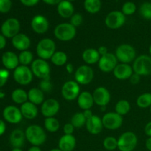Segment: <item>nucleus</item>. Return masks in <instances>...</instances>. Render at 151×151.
Instances as JSON below:
<instances>
[{"instance_id":"nucleus-16","label":"nucleus","mask_w":151,"mask_h":151,"mask_svg":"<svg viewBox=\"0 0 151 151\" xmlns=\"http://www.w3.org/2000/svg\"><path fill=\"white\" fill-rule=\"evenodd\" d=\"M92 95L94 103L100 107H106L111 100V94L106 87H97Z\"/></svg>"},{"instance_id":"nucleus-17","label":"nucleus","mask_w":151,"mask_h":151,"mask_svg":"<svg viewBox=\"0 0 151 151\" xmlns=\"http://www.w3.org/2000/svg\"><path fill=\"white\" fill-rule=\"evenodd\" d=\"M49 22L45 16L42 15H36L31 21V28L37 34H44L49 29Z\"/></svg>"},{"instance_id":"nucleus-1","label":"nucleus","mask_w":151,"mask_h":151,"mask_svg":"<svg viewBox=\"0 0 151 151\" xmlns=\"http://www.w3.org/2000/svg\"><path fill=\"white\" fill-rule=\"evenodd\" d=\"M27 140L32 146L42 145L47 140V134L42 127L38 125H32L27 127L25 131Z\"/></svg>"},{"instance_id":"nucleus-31","label":"nucleus","mask_w":151,"mask_h":151,"mask_svg":"<svg viewBox=\"0 0 151 151\" xmlns=\"http://www.w3.org/2000/svg\"><path fill=\"white\" fill-rule=\"evenodd\" d=\"M84 8L88 13H91V14L98 13L101 8V1L100 0H85Z\"/></svg>"},{"instance_id":"nucleus-36","label":"nucleus","mask_w":151,"mask_h":151,"mask_svg":"<svg viewBox=\"0 0 151 151\" xmlns=\"http://www.w3.org/2000/svg\"><path fill=\"white\" fill-rule=\"evenodd\" d=\"M86 118L84 116L83 112H78L72 116L71 119V123L76 128H79L83 127L86 123Z\"/></svg>"},{"instance_id":"nucleus-4","label":"nucleus","mask_w":151,"mask_h":151,"mask_svg":"<svg viewBox=\"0 0 151 151\" xmlns=\"http://www.w3.org/2000/svg\"><path fill=\"white\" fill-rule=\"evenodd\" d=\"M133 70L134 73L140 76H147L151 75V56L142 55L136 58L133 63Z\"/></svg>"},{"instance_id":"nucleus-22","label":"nucleus","mask_w":151,"mask_h":151,"mask_svg":"<svg viewBox=\"0 0 151 151\" xmlns=\"http://www.w3.org/2000/svg\"><path fill=\"white\" fill-rule=\"evenodd\" d=\"M77 99L78 106L83 111L91 109L94 103L92 94H91L89 91H82Z\"/></svg>"},{"instance_id":"nucleus-46","label":"nucleus","mask_w":151,"mask_h":151,"mask_svg":"<svg viewBox=\"0 0 151 151\" xmlns=\"http://www.w3.org/2000/svg\"><path fill=\"white\" fill-rule=\"evenodd\" d=\"M20 1L27 7H32L38 4L39 0H20Z\"/></svg>"},{"instance_id":"nucleus-52","label":"nucleus","mask_w":151,"mask_h":151,"mask_svg":"<svg viewBox=\"0 0 151 151\" xmlns=\"http://www.w3.org/2000/svg\"><path fill=\"white\" fill-rule=\"evenodd\" d=\"M5 129H6L5 123H4L1 119H0V136H1L3 134H4V131H5Z\"/></svg>"},{"instance_id":"nucleus-38","label":"nucleus","mask_w":151,"mask_h":151,"mask_svg":"<svg viewBox=\"0 0 151 151\" xmlns=\"http://www.w3.org/2000/svg\"><path fill=\"white\" fill-rule=\"evenodd\" d=\"M103 147L107 150H114L117 148V139L113 137H108L103 140Z\"/></svg>"},{"instance_id":"nucleus-3","label":"nucleus","mask_w":151,"mask_h":151,"mask_svg":"<svg viewBox=\"0 0 151 151\" xmlns=\"http://www.w3.org/2000/svg\"><path fill=\"white\" fill-rule=\"evenodd\" d=\"M115 55L122 63L129 64L137 58V52L133 46L128 44H120L115 50Z\"/></svg>"},{"instance_id":"nucleus-27","label":"nucleus","mask_w":151,"mask_h":151,"mask_svg":"<svg viewBox=\"0 0 151 151\" xmlns=\"http://www.w3.org/2000/svg\"><path fill=\"white\" fill-rule=\"evenodd\" d=\"M25 139V133L20 129H16L10 134V144L14 148H21L24 144Z\"/></svg>"},{"instance_id":"nucleus-59","label":"nucleus","mask_w":151,"mask_h":151,"mask_svg":"<svg viewBox=\"0 0 151 151\" xmlns=\"http://www.w3.org/2000/svg\"><path fill=\"white\" fill-rule=\"evenodd\" d=\"M149 52H150V54L151 55V45L150 46V47H149Z\"/></svg>"},{"instance_id":"nucleus-34","label":"nucleus","mask_w":151,"mask_h":151,"mask_svg":"<svg viewBox=\"0 0 151 151\" xmlns=\"http://www.w3.org/2000/svg\"><path fill=\"white\" fill-rule=\"evenodd\" d=\"M131 110V104L126 100H120L115 105V112L120 116H124L129 113Z\"/></svg>"},{"instance_id":"nucleus-55","label":"nucleus","mask_w":151,"mask_h":151,"mask_svg":"<svg viewBox=\"0 0 151 151\" xmlns=\"http://www.w3.org/2000/svg\"><path fill=\"white\" fill-rule=\"evenodd\" d=\"M145 146L146 148H147V150L151 151V137H149V138L146 140Z\"/></svg>"},{"instance_id":"nucleus-39","label":"nucleus","mask_w":151,"mask_h":151,"mask_svg":"<svg viewBox=\"0 0 151 151\" xmlns=\"http://www.w3.org/2000/svg\"><path fill=\"white\" fill-rule=\"evenodd\" d=\"M139 13L144 19L150 20L151 19V3L145 2L140 6Z\"/></svg>"},{"instance_id":"nucleus-49","label":"nucleus","mask_w":151,"mask_h":151,"mask_svg":"<svg viewBox=\"0 0 151 151\" xmlns=\"http://www.w3.org/2000/svg\"><path fill=\"white\" fill-rule=\"evenodd\" d=\"M145 134L147 137H151V121L145 125Z\"/></svg>"},{"instance_id":"nucleus-19","label":"nucleus","mask_w":151,"mask_h":151,"mask_svg":"<svg viewBox=\"0 0 151 151\" xmlns=\"http://www.w3.org/2000/svg\"><path fill=\"white\" fill-rule=\"evenodd\" d=\"M113 74L115 78L118 80L130 79L131 75L134 74L132 66L128 63H118L114 69Z\"/></svg>"},{"instance_id":"nucleus-47","label":"nucleus","mask_w":151,"mask_h":151,"mask_svg":"<svg viewBox=\"0 0 151 151\" xmlns=\"http://www.w3.org/2000/svg\"><path fill=\"white\" fill-rule=\"evenodd\" d=\"M140 79H141V76L134 72V74L131 75V77L130 78L129 80H130V81H131V83L135 85V84H138L139 83Z\"/></svg>"},{"instance_id":"nucleus-14","label":"nucleus","mask_w":151,"mask_h":151,"mask_svg":"<svg viewBox=\"0 0 151 151\" xmlns=\"http://www.w3.org/2000/svg\"><path fill=\"white\" fill-rule=\"evenodd\" d=\"M19 30H20V23L19 20L15 18L7 19L2 24L1 27L2 35L7 38H13L19 33Z\"/></svg>"},{"instance_id":"nucleus-10","label":"nucleus","mask_w":151,"mask_h":151,"mask_svg":"<svg viewBox=\"0 0 151 151\" xmlns=\"http://www.w3.org/2000/svg\"><path fill=\"white\" fill-rule=\"evenodd\" d=\"M81 94L80 84L75 81H66L61 88V94L67 101H73Z\"/></svg>"},{"instance_id":"nucleus-20","label":"nucleus","mask_w":151,"mask_h":151,"mask_svg":"<svg viewBox=\"0 0 151 151\" xmlns=\"http://www.w3.org/2000/svg\"><path fill=\"white\" fill-rule=\"evenodd\" d=\"M86 127L89 134L92 135H97L100 134L104 128L101 118L97 115H93L91 118L87 119Z\"/></svg>"},{"instance_id":"nucleus-44","label":"nucleus","mask_w":151,"mask_h":151,"mask_svg":"<svg viewBox=\"0 0 151 151\" xmlns=\"http://www.w3.org/2000/svg\"><path fill=\"white\" fill-rule=\"evenodd\" d=\"M9 78V72L6 69H0V87H2Z\"/></svg>"},{"instance_id":"nucleus-23","label":"nucleus","mask_w":151,"mask_h":151,"mask_svg":"<svg viewBox=\"0 0 151 151\" xmlns=\"http://www.w3.org/2000/svg\"><path fill=\"white\" fill-rule=\"evenodd\" d=\"M3 65L7 69H16L19 66V56L13 52H6L1 57Z\"/></svg>"},{"instance_id":"nucleus-28","label":"nucleus","mask_w":151,"mask_h":151,"mask_svg":"<svg viewBox=\"0 0 151 151\" xmlns=\"http://www.w3.org/2000/svg\"><path fill=\"white\" fill-rule=\"evenodd\" d=\"M100 55L96 49L88 48L83 51L82 54V58L86 64L91 65L98 63L100 58Z\"/></svg>"},{"instance_id":"nucleus-15","label":"nucleus","mask_w":151,"mask_h":151,"mask_svg":"<svg viewBox=\"0 0 151 151\" xmlns=\"http://www.w3.org/2000/svg\"><path fill=\"white\" fill-rule=\"evenodd\" d=\"M60 110V103L54 98H50L44 100L41 104V112L44 116L54 117Z\"/></svg>"},{"instance_id":"nucleus-12","label":"nucleus","mask_w":151,"mask_h":151,"mask_svg":"<svg viewBox=\"0 0 151 151\" xmlns=\"http://www.w3.org/2000/svg\"><path fill=\"white\" fill-rule=\"evenodd\" d=\"M102 121L104 128L114 131L122 126L123 118L116 112H109L103 116Z\"/></svg>"},{"instance_id":"nucleus-5","label":"nucleus","mask_w":151,"mask_h":151,"mask_svg":"<svg viewBox=\"0 0 151 151\" xmlns=\"http://www.w3.org/2000/svg\"><path fill=\"white\" fill-rule=\"evenodd\" d=\"M76 33V27L70 23L59 24L54 29V35L55 38L61 41H71L75 38Z\"/></svg>"},{"instance_id":"nucleus-21","label":"nucleus","mask_w":151,"mask_h":151,"mask_svg":"<svg viewBox=\"0 0 151 151\" xmlns=\"http://www.w3.org/2000/svg\"><path fill=\"white\" fill-rule=\"evenodd\" d=\"M12 44L16 50L19 51L28 50L31 44L29 37L24 33H19L12 38Z\"/></svg>"},{"instance_id":"nucleus-41","label":"nucleus","mask_w":151,"mask_h":151,"mask_svg":"<svg viewBox=\"0 0 151 151\" xmlns=\"http://www.w3.org/2000/svg\"><path fill=\"white\" fill-rule=\"evenodd\" d=\"M39 88L43 92H50L52 89V84L50 81V78L41 80L39 84Z\"/></svg>"},{"instance_id":"nucleus-54","label":"nucleus","mask_w":151,"mask_h":151,"mask_svg":"<svg viewBox=\"0 0 151 151\" xmlns=\"http://www.w3.org/2000/svg\"><path fill=\"white\" fill-rule=\"evenodd\" d=\"M66 69L69 74H72L74 71V66L72 63H66Z\"/></svg>"},{"instance_id":"nucleus-60","label":"nucleus","mask_w":151,"mask_h":151,"mask_svg":"<svg viewBox=\"0 0 151 151\" xmlns=\"http://www.w3.org/2000/svg\"><path fill=\"white\" fill-rule=\"evenodd\" d=\"M66 1H75V0H66Z\"/></svg>"},{"instance_id":"nucleus-37","label":"nucleus","mask_w":151,"mask_h":151,"mask_svg":"<svg viewBox=\"0 0 151 151\" xmlns=\"http://www.w3.org/2000/svg\"><path fill=\"white\" fill-rule=\"evenodd\" d=\"M19 63L22 66H27L29 64H32L33 62V54L29 50H25V51L21 52L19 55Z\"/></svg>"},{"instance_id":"nucleus-42","label":"nucleus","mask_w":151,"mask_h":151,"mask_svg":"<svg viewBox=\"0 0 151 151\" xmlns=\"http://www.w3.org/2000/svg\"><path fill=\"white\" fill-rule=\"evenodd\" d=\"M11 7V0H0V13H7L10 11Z\"/></svg>"},{"instance_id":"nucleus-30","label":"nucleus","mask_w":151,"mask_h":151,"mask_svg":"<svg viewBox=\"0 0 151 151\" xmlns=\"http://www.w3.org/2000/svg\"><path fill=\"white\" fill-rule=\"evenodd\" d=\"M12 100L17 104H23L28 100V94L22 88L15 89L11 94Z\"/></svg>"},{"instance_id":"nucleus-43","label":"nucleus","mask_w":151,"mask_h":151,"mask_svg":"<svg viewBox=\"0 0 151 151\" xmlns=\"http://www.w3.org/2000/svg\"><path fill=\"white\" fill-rule=\"evenodd\" d=\"M83 23V16L80 13H75L70 18V24L75 27L81 26Z\"/></svg>"},{"instance_id":"nucleus-9","label":"nucleus","mask_w":151,"mask_h":151,"mask_svg":"<svg viewBox=\"0 0 151 151\" xmlns=\"http://www.w3.org/2000/svg\"><path fill=\"white\" fill-rule=\"evenodd\" d=\"M94 71L88 65H82L77 69L75 73V81L81 85H88L94 79Z\"/></svg>"},{"instance_id":"nucleus-50","label":"nucleus","mask_w":151,"mask_h":151,"mask_svg":"<svg viewBox=\"0 0 151 151\" xmlns=\"http://www.w3.org/2000/svg\"><path fill=\"white\" fill-rule=\"evenodd\" d=\"M44 3L50 5H55V4H58L62 0H42Z\"/></svg>"},{"instance_id":"nucleus-29","label":"nucleus","mask_w":151,"mask_h":151,"mask_svg":"<svg viewBox=\"0 0 151 151\" xmlns=\"http://www.w3.org/2000/svg\"><path fill=\"white\" fill-rule=\"evenodd\" d=\"M28 100L35 106L41 105L44 102V94L39 88H32L27 92Z\"/></svg>"},{"instance_id":"nucleus-18","label":"nucleus","mask_w":151,"mask_h":151,"mask_svg":"<svg viewBox=\"0 0 151 151\" xmlns=\"http://www.w3.org/2000/svg\"><path fill=\"white\" fill-rule=\"evenodd\" d=\"M3 116L6 121L12 124L19 123L23 117L20 109L13 106H9L4 109Z\"/></svg>"},{"instance_id":"nucleus-51","label":"nucleus","mask_w":151,"mask_h":151,"mask_svg":"<svg viewBox=\"0 0 151 151\" xmlns=\"http://www.w3.org/2000/svg\"><path fill=\"white\" fill-rule=\"evenodd\" d=\"M6 45V39L5 37L3 35H0V50L4 48Z\"/></svg>"},{"instance_id":"nucleus-40","label":"nucleus","mask_w":151,"mask_h":151,"mask_svg":"<svg viewBox=\"0 0 151 151\" xmlns=\"http://www.w3.org/2000/svg\"><path fill=\"white\" fill-rule=\"evenodd\" d=\"M137 6L132 1H127L122 5V12L125 16H131L135 13Z\"/></svg>"},{"instance_id":"nucleus-45","label":"nucleus","mask_w":151,"mask_h":151,"mask_svg":"<svg viewBox=\"0 0 151 151\" xmlns=\"http://www.w3.org/2000/svg\"><path fill=\"white\" fill-rule=\"evenodd\" d=\"M75 128L71 122L66 123L63 126V133H64V134H67V135H72L74 131H75Z\"/></svg>"},{"instance_id":"nucleus-56","label":"nucleus","mask_w":151,"mask_h":151,"mask_svg":"<svg viewBox=\"0 0 151 151\" xmlns=\"http://www.w3.org/2000/svg\"><path fill=\"white\" fill-rule=\"evenodd\" d=\"M27 151H41V150L38 146H32Z\"/></svg>"},{"instance_id":"nucleus-2","label":"nucleus","mask_w":151,"mask_h":151,"mask_svg":"<svg viewBox=\"0 0 151 151\" xmlns=\"http://www.w3.org/2000/svg\"><path fill=\"white\" fill-rule=\"evenodd\" d=\"M56 52V44L52 39L50 38H42L38 41L36 46V53L39 58L44 60L51 59Z\"/></svg>"},{"instance_id":"nucleus-6","label":"nucleus","mask_w":151,"mask_h":151,"mask_svg":"<svg viewBox=\"0 0 151 151\" xmlns=\"http://www.w3.org/2000/svg\"><path fill=\"white\" fill-rule=\"evenodd\" d=\"M117 142V148L120 151H133L137 147L138 139L134 132L127 131L119 137Z\"/></svg>"},{"instance_id":"nucleus-25","label":"nucleus","mask_w":151,"mask_h":151,"mask_svg":"<svg viewBox=\"0 0 151 151\" xmlns=\"http://www.w3.org/2000/svg\"><path fill=\"white\" fill-rule=\"evenodd\" d=\"M20 110L23 117L27 119H33L38 116V110L37 106L29 101L23 103L21 106Z\"/></svg>"},{"instance_id":"nucleus-35","label":"nucleus","mask_w":151,"mask_h":151,"mask_svg":"<svg viewBox=\"0 0 151 151\" xmlns=\"http://www.w3.org/2000/svg\"><path fill=\"white\" fill-rule=\"evenodd\" d=\"M137 105L141 109H147L151 106V93H144L138 97Z\"/></svg>"},{"instance_id":"nucleus-53","label":"nucleus","mask_w":151,"mask_h":151,"mask_svg":"<svg viewBox=\"0 0 151 151\" xmlns=\"http://www.w3.org/2000/svg\"><path fill=\"white\" fill-rule=\"evenodd\" d=\"M83 113L84 116H85V117L86 118V119H89V118H91V116L94 115L92 114V112H91V109H88V110H85L83 112Z\"/></svg>"},{"instance_id":"nucleus-8","label":"nucleus","mask_w":151,"mask_h":151,"mask_svg":"<svg viewBox=\"0 0 151 151\" xmlns=\"http://www.w3.org/2000/svg\"><path fill=\"white\" fill-rule=\"evenodd\" d=\"M13 78L17 83L26 86L30 83L33 79V73L27 66H19L13 72Z\"/></svg>"},{"instance_id":"nucleus-24","label":"nucleus","mask_w":151,"mask_h":151,"mask_svg":"<svg viewBox=\"0 0 151 151\" xmlns=\"http://www.w3.org/2000/svg\"><path fill=\"white\" fill-rule=\"evenodd\" d=\"M76 146V139L73 135L64 134L58 141V148L62 151H72Z\"/></svg>"},{"instance_id":"nucleus-13","label":"nucleus","mask_w":151,"mask_h":151,"mask_svg":"<svg viewBox=\"0 0 151 151\" xmlns=\"http://www.w3.org/2000/svg\"><path fill=\"white\" fill-rule=\"evenodd\" d=\"M118 60L115 54L108 52L107 54L101 56L98 61V67L100 71L106 73L113 72L116 66Z\"/></svg>"},{"instance_id":"nucleus-33","label":"nucleus","mask_w":151,"mask_h":151,"mask_svg":"<svg viewBox=\"0 0 151 151\" xmlns=\"http://www.w3.org/2000/svg\"><path fill=\"white\" fill-rule=\"evenodd\" d=\"M67 55L66 53L63 51H56L51 58V61L55 66H62L66 64L67 62Z\"/></svg>"},{"instance_id":"nucleus-57","label":"nucleus","mask_w":151,"mask_h":151,"mask_svg":"<svg viewBox=\"0 0 151 151\" xmlns=\"http://www.w3.org/2000/svg\"><path fill=\"white\" fill-rule=\"evenodd\" d=\"M50 151H62V150H60L59 148H54V149H52V150Z\"/></svg>"},{"instance_id":"nucleus-11","label":"nucleus","mask_w":151,"mask_h":151,"mask_svg":"<svg viewBox=\"0 0 151 151\" xmlns=\"http://www.w3.org/2000/svg\"><path fill=\"white\" fill-rule=\"evenodd\" d=\"M125 22V16L122 11L114 10L110 12L105 19L107 27L111 29H116L124 25Z\"/></svg>"},{"instance_id":"nucleus-7","label":"nucleus","mask_w":151,"mask_h":151,"mask_svg":"<svg viewBox=\"0 0 151 151\" xmlns=\"http://www.w3.org/2000/svg\"><path fill=\"white\" fill-rule=\"evenodd\" d=\"M31 70L33 75L39 79L44 80L50 78V66L46 60L37 58L31 64Z\"/></svg>"},{"instance_id":"nucleus-26","label":"nucleus","mask_w":151,"mask_h":151,"mask_svg":"<svg viewBox=\"0 0 151 151\" xmlns=\"http://www.w3.org/2000/svg\"><path fill=\"white\" fill-rule=\"evenodd\" d=\"M57 10L58 14L64 19H68L71 18L74 14V9L73 4L71 1H66V0H62L58 4Z\"/></svg>"},{"instance_id":"nucleus-61","label":"nucleus","mask_w":151,"mask_h":151,"mask_svg":"<svg viewBox=\"0 0 151 151\" xmlns=\"http://www.w3.org/2000/svg\"><path fill=\"white\" fill-rule=\"evenodd\" d=\"M150 112H151V106L150 107Z\"/></svg>"},{"instance_id":"nucleus-32","label":"nucleus","mask_w":151,"mask_h":151,"mask_svg":"<svg viewBox=\"0 0 151 151\" xmlns=\"http://www.w3.org/2000/svg\"><path fill=\"white\" fill-rule=\"evenodd\" d=\"M44 128L50 133H55L60 128V122L55 117H47L44 119Z\"/></svg>"},{"instance_id":"nucleus-48","label":"nucleus","mask_w":151,"mask_h":151,"mask_svg":"<svg viewBox=\"0 0 151 151\" xmlns=\"http://www.w3.org/2000/svg\"><path fill=\"white\" fill-rule=\"evenodd\" d=\"M97 51H98L99 54L100 55V56H103L104 55L107 54L108 49L107 47H105V46H101V47H100L98 49H97Z\"/></svg>"},{"instance_id":"nucleus-58","label":"nucleus","mask_w":151,"mask_h":151,"mask_svg":"<svg viewBox=\"0 0 151 151\" xmlns=\"http://www.w3.org/2000/svg\"><path fill=\"white\" fill-rule=\"evenodd\" d=\"M12 151H23L21 148H14Z\"/></svg>"}]
</instances>
